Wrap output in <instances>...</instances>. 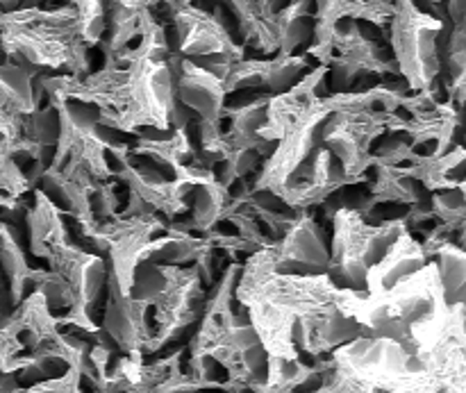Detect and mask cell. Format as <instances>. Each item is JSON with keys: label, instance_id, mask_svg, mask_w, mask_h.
<instances>
[{"label": "cell", "instance_id": "obj_1", "mask_svg": "<svg viewBox=\"0 0 466 393\" xmlns=\"http://www.w3.org/2000/svg\"><path fill=\"white\" fill-rule=\"evenodd\" d=\"M391 25V53L399 73L412 91H426L437 82L441 71L440 36L444 18L421 12L414 0H396Z\"/></svg>", "mask_w": 466, "mask_h": 393}, {"label": "cell", "instance_id": "obj_2", "mask_svg": "<svg viewBox=\"0 0 466 393\" xmlns=\"http://www.w3.org/2000/svg\"><path fill=\"white\" fill-rule=\"evenodd\" d=\"M435 257L446 303L451 307H462L466 317V250L449 241L435 250Z\"/></svg>", "mask_w": 466, "mask_h": 393}, {"label": "cell", "instance_id": "obj_3", "mask_svg": "<svg viewBox=\"0 0 466 393\" xmlns=\"http://www.w3.org/2000/svg\"><path fill=\"white\" fill-rule=\"evenodd\" d=\"M303 71L305 59L294 57V55H280L268 62L264 86H268L271 91H289L296 82H300Z\"/></svg>", "mask_w": 466, "mask_h": 393}, {"label": "cell", "instance_id": "obj_4", "mask_svg": "<svg viewBox=\"0 0 466 393\" xmlns=\"http://www.w3.org/2000/svg\"><path fill=\"white\" fill-rule=\"evenodd\" d=\"M114 3H118L126 9H132V12H141V9L155 7V5L162 3V0H114Z\"/></svg>", "mask_w": 466, "mask_h": 393}, {"label": "cell", "instance_id": "obj_5", "mask_svg": "<svg viewBox=\"0 0 466 393\" xmlns=\"http://www.w3.org/2000/svg\"><path fill=\"white\" fill-rule=\"evenodd\" d=\"M464 141H466V135H464Z\"/></svg>", "mask_w": 466, "mask_h": 393}]
</instances>
